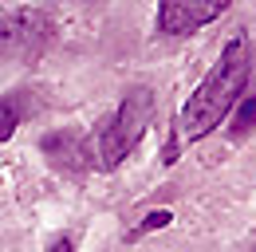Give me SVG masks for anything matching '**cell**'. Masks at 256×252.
Segmentation results:
<instances>
[{
  "label": "cell",
  "instance_id": "5",
  "mask_svg": "<svg viewBox=\"0 0 256 252\" xmlns=\"http://www.w3.org/2000/svg\"><path fill=\"white\" fill-rule=\"evenodd\" d=\"M170 220H174V213H170V209H154V213H146V217H142V224H134L130 240H138V236H146V232H158V228H166Z\"/></svg>",
  "mask_w": 256,
  "mask_h": 252
},
{
  "label": "cell",
  "instance_id": "8",
  "mask_svg": "<svg viewBox=\"0 0 256 252\" xmlns=\"http://www.w3.org/2000/svg\"><path fill=\"white\" fill-rule=\"evenodd\" d=\"M48 252H75V248H71V240H56V244H52Z\"/></svg>",
  "mask_w": 256,
  "mask_h": 252
},
{
  "label": "cell",
  "instance_id": "7",
  "mask_svg": "<svg viewBox=\"0 0 256 252\" xmlns=\"http://www.w3.org/2000/svg\"><path fill=\"white\" fill-rule=\"evenodd\" d=\"M16 122H20V114H16V106L4 98V106H0V142H8V138L16 134Z\"/></svg>",
  "mask_w": 256,
  "mask_h": 252
},
{
  "label": "cell",
  "instance_id": "1",
  "mask_svg": "<svg viewBox=\"0 0 256 252\" xmlns=\"http://www.w3.org/2000/svg\"><path fill=\"white\" fill-rule=\"evenodd\" d=\"M248 75H252L248 48H244V40H232L221 52L217 67L205 75V83L186 98V106H182V138H186V142H197V138L213 134V130L240 106Z\"/></svg>",
  "mask_w": 256,
  "mask_h": 252
},
{
  "label": "cell",
  "instance_id": "6",
  "mask_svg": "<svg viewBox=\"0 0 256 252\" xmlns=\"http://www.w3.org/2000/svg\"><path fill=\"white\" fill-rule=\"evenodd\" d=\"M252 126H256V94H248V98H240V106L232 114V130L236 134H248Z\"/></svg>",
  "mask_w": 256,
  "mask_h": 252
},
{
  "label": "cell",
  "instance_id": "3",
  "mask_svg": "<svg viewBox=\"0 0 256 252\" xmlns=\"http://www.w3.org/2000/svg\"><path fill=\"white\" fill-rule=\"evenodd\" d=\"M232 0H158V28L166 36H190L221 20Z\"/></svg>",
  "mask_w": 256,
  "mask_h": 252
},
{
  "label": "cell",
  "instance_id": "2",
  "mask_svg": "<svg viewBox=\"0 0 256 252\" xmlns=\"http://www.w3.org/2000/svg\"><path fill=\"white\" fill-rule=\"evenodd\" d=\"M150 118H154V94L146 91V87L126 91V98H122L118 110H114V118L95 130V150H91L95 162L102 166V170H114V166L142 142Z\"/></svg>",
  "mask_w": 256,
  "mask_h": 252
},
{
  "label": "cell",
  "instance_id": "4",
  "mask_svg": "<svg viewBox=\"0 0 256 252\" xmlns=\"http://www.w3.org/2000/svg\"><path fill=\"white\" fill-rule=\"evenodd\" d=\"M44 32L48 20L32 12V8H16L4 16V56H16V60H32L36 52L44 48Z\"/></svg>",
  "mask_w": 256,
  "mask_h": 252
}]
</instances>
